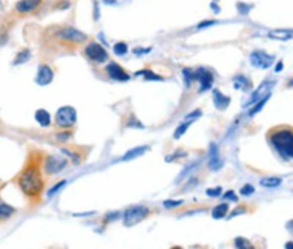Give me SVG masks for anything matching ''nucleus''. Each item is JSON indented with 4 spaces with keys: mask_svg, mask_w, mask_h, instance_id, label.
Instances as JSON below:
<instances>
[{
    "mask_svg": "<svg viewBox=\"0 0 293 249\" xmlns=\"http://www.w3.org/2000/svg\"><path fill=\"white\" fill-rule=\"evenodd\" d=\"M226 198H228V199H232V201H237V196L234 195V192H233V190H230V192L226 193Z\"/></svg>",
    "mask_w": 293,
    "mask_h": 249,
    "instance_id": "c9c22d12",
    "label": "nucleus"
},
{
    "mask_svg": "<svg viewBox=\"0 0 293 249\" xmlns=\"http://www.w3.org/2000/svg\"><path fill=\"white\" fill-rule=\"evenodd\" d=\"M261 187H277L282 185V179L280 178H264L261 179Z\"/></svg>",
    "mask_w": 293,
    "mask_h": 249,
    "instance_id": "5701e85b",
    "label": "nucleus"
},
{
    "mask_svg": "<svg viewBox=\"0 0 293 249\" xmlns=\"http://www.w3.org/2000/svg\"><path fill=\"white\" fill-rule=\"evenodd\" d=\"M189 127V124H180L177 126V129L175 130V133H173V138L175 139H179L185 132H186V129Z\"/></svg>",
    "mask_w": 293,
    "mask_h": 249,
    "instance_id": "bb28decb",
    "label": "nucleus"
},
{
    "mask_svg": "<svg viewBox=\"0 0 293 249\" xmlns=\"http://www.w3.org/2000/svg\"><path fill=\"white\" fill-rule=\"evenodd\" d=\"M65 185H66V181H62V182H59L58 185H55V187H53L52 189H50V190H49V193H47V195H49V196H53V195H55V193H56V192H58V190H59L60 187H63Z\"/></svg>",
    "mask_w": 293,
    "mask_h": 249,
    "instance_id": "7c9ffc66",
    "label": "nucleus"
},
{
    "mask_svg": "<svg viewBox=\"0 0 293 249\" xmlns=\"http://www.w3.org/2000/svg\"><path fill=\"white\" fill-rule=\"evenodd\" d=\"M41 153L38 151H31L25 166L19 172L16 182L18 187H21L22 193L27 198L37 199L43 189H44V178H43V170H41Z\"/></svg>",
    "mask_w": 293,
    "mask_h": 249,
    "instance_id": "f257e3e1",
    "label": "nucleus"
},
{
    "mask_svg": "<svg viewBox=\"0 0 293 249\" xmlns=\"http://www.w3.org/2000/svg\"><path fill=\"white\" fill-rule=\"evenodd\" d=\"M69 136H70L69 132H62V133L58 135V139H59V141H66V139H69Z\"/></svg>",
    "mask_w": 293,
    "mask_h": 249,
    "instance_id": "f704fd0d",
    "label": "nucleus"
},
{
    "mask_svg": "<svg viewBox=\"0 0 293 249\" xmlns=\"http://www.w3.org/2000/svg\"><path fill=\"white\" fill-rule=\"evenodd\" d=\"M53 37L62 47H78L88 41V35L73 27H55Z\"/></svg>",
    "mask_w": 293,
    "mask_h": 249,
    "instance_id": "7ed1b4c3",
    "label": "nucleus"
},
{
    "mask_svg": "<svg viewBox=\"0 0 293 249\" xmlns=\"http://www.w3.org/2000/svg\"><path fill=\"white\" fill-rule=\"evenodd\" d=\"M285 248H286V249H293V242H288V244L285 245Z\"/></svg>",
    "mask_w": 293,
    "mask_h": 249,
    "instance_id": "58836bf2",
    "label": "nucleus"
},
{
    "mask_svg": "<svg viewBox=\"0 0 293 249\" xmlns=\"http://www.w3.org/2000/svg\"><path fill=\"white\" fill-rule=\"evenodd\" d=\"M41 4H43V0H19L15 3V10L19 15H30V13H34Z\"/></svg>",
    "mask_w": 293,
    "mask_h": 249,
    "instance_id": "9b49d317",
    "label": "nucleus"
},
{
    "mask_svg": "<svg viewBox=\"0 0 293 249\" xmlns=\"http://www.w3.org/2000/svg\"><path fill=\"white\" fill-rule=\"evenodd\" d=\"M271 85H273V82H264V84H261L260 88H258L255 93L252 94V97H251L249 103H246V104H245V107H246V106H249L251 103L254 104V103H255V100H258V98H260V100L261 98H264V95H262V94L268 93V91H270V88H271ZM267 95H268V94H267Z\"/></svg>",
    "mask_w": 293,
    "mask_h": 249,
    "instance_id": "dca6fc26",
    "label": "nucleus"
},
{
    "mask_svg": "<svg viewBox=\"0 0 293 249\" xmlns=\"http://www.w3.org/2000/svg\"><path fill=\"white\" fill-rule=\"evenodd\" d=\"M55 78V72L49 64H40L38 72H37V79L35 82L38 85H49Z\"/></svg>",
    "mask_w": 293,
    "mask_h": 249,
    "instance_id": "f8f14e48",
    "label": "nucleus"
},
{
    "mask_svg": "<svg viewBox=\"0 0 293 249\" xmlns=\"http://www.w3.org/2000/svg\"><path fill=\"white\" fill-rule=\"evenodd\" d=\"M170 249H182L180 247H173V248H170Z\"/></svg>",
    "mask_w": 293,
    "mask_h": 249,
    "instance_id": "ea45409f",
    "label": "nucleus"
},
{
    "mask_svg": "<svg viewBox=\"0 0 293 249\" xmlns=\"http://www.w3.org/2000/svg\"><path fill=\"white\" fill-rule=\"evenodd\" d=\"M150 216V210L144 205H135V207H129L125 213H123V224L126 227L135 226L139 221H142L144 218Z\"/></svg>",
    "mask_w": 293,
    "mask_h": 249,
    "instance_id": "39448f33",
    "label": "nucleus"
},
{
    "mask_svg": "<svg viewBox=\"0 0 293 249\" xmlns=\"http://www.w3.org/2000/svg\"><path fill=\"white\" fill-rule=\"evenodd\" d=\"M237 6H239V12L243 13V15H246V13L252 9L251 4H245V3H237Z\"/></svg>",
    "mask_w": 293,
    "mask_h": 249,
    "instance_id": "473e14b6",
    "label": "nucleus"
},
{
    "mask_svg": "<svg viewBox=\"0 0 293 249\" xmlns=\"http://www.w3.org/2000/svg\"><path fill=\"white\" fill-rule=\"evenodd\" d=\"M214 104L219 110H226L230 104V97L225 95L220 90H214Z\"/></svg>",
    "mask_w": 293,
    "mask_h": 249,
    "instance_id": "4468645a",
    "label": "nucleus"
},
{
    "mask_svg": "<svg viewBox=\"0 0 293 249\" xmlns=\"http://www.w3.org/2000/svg\"><path fill=\"white\" fill-rule=\"evenodd\" d=\"M66 164H67L66 158L56 156H49L46 157V160H44L43 169H44V173H47V175H56V173H59V172H62V170L65 169Z\"/></svg>",
    "mask_w": 293,
    "mask_h": 249,
    "instance_id": "0eeeda50",
    "label": "nucleus"
},
{
    "mask_svg": "<svg viewBox=\"0 0 293 249\" xmlns=\"http://www.w3.org/2000/svg\"><path fill=\"white\" fill-rule=\"evenodd\" d=\"M234 247L237 249H255L252 242L248 241L246 238H236L234 239Z\"/></svg>",
    "mask_w": 293,
    "mask_h": 249,
    "instance_id": "b1692460",
    "label": "nucleus"
},
{
    "mask_svg": "<svg viewBox=\"0 0 293 249\" xmlns=\"http://www.w3.org/2000/svg\"><path fill=\"white\" fill-rule=\"evenodd\" d=\"M268 98H270V94H268V95H265L264 98H261L260 103H258V104H257V106H255L254 109H251V110H249V116H251V118H252V116H255V115H257V113L260 112L261 109H262V107L265 106V103H267V100H268Z\"/></svg>",
    "mask_w": 293,
    "mask_h": 249,
    "instance_id": "a878e982",
    "label": "nucleus"
},
{
    "mask_svg": "<svg viewBox=\"0 0 293 249\" xmlns=\"http://www.w3.org/2000/svg\"><path fill=\"white\" fill-rule=\"evenodd\" d=\"M106 73L109 75V78H112L115 81H119V82H126V81L130 79V76L126 73V70H123L122 66H119L117 63L115 62L109 63L106 66Z\"/></svg>",
    "mask_w": 293,
    "mask_h": 249,
    "instance_id": "9d476101",
    "label": "nucleus"
},
{
    "mask_svg": "<svg viewBox=\"0 0 293 249\" xmlns=\"http://www.w3.org/2000/svg\"><path fill=\"white\" fill-rule=\"evenodd\" d=\"M268 139L277 153L285 158H293V129L292 127H273L268 132Z\"/></svg>",
    "mask_w": 293,
    "mask_h": 249,
    "instance_id": "f03ea898",
    "label": "nucleus"
},
{
    "mask_svg": "<svg viewBox=\"0 0 293 249\" xmlns=\"http://www.w3.org/2000/svg\"><path fill=\"white\" fill-rule=\"evenodd\" d=\"M182 204H183V201H180V199H177V201H173V199L164 201V207H166V208H175V207L182 205Z\"/></svg>",
    "mask_w": 293,
    "mask_h": 249,
    "instance_id": "c756f323",
    "label": "nucleus"
},
{
    "mask_svg": "<svg viewBox=\"0 0 293 249\" xmlns=\"http://www.w3.org/2000/svg\"><path fill=\"white\" fill-rule=\"evenodd\" d=\"M210 169L213 170H217L222 167V160L219 157V150H217V145L216 144H210Z\"/></svg>",
    "mask_w": 293,
    "mask_h": 249,
    "instance_id": "ddd939ff",
    "label": "nucleus"
},
{
    "mask_svg": "<svg viewBox=\"0 0 293 249\" xmlns=\"http://www.w3.org/2000/svg\"><path fill=\"white\" fill-rule=\"evenodd\" d=\"M145 151H148V147H138V148H133V150H129L125 156L122 157L123 161H129V160H133L136 157L142 156Z\"/></svg>",
    "mask_w": 293,
    "mask_h": 249,
    "instance_id": "6ab92c4d",
    "label": "nucleus"
},
{
    "mask_svg": "<svg viewBox=\"0 0 293 249\" xmlns=\"http://www.w3.org/2000/svg\"><path fill=\"white\" fill-rule=\"evenodd\" d=\"M214 24V21H208V22H201L199 25H198V28H204V27H208V25H213Z\"/></svg>",
    "mask_w": 293,
    "mask_h": 249,
    "instance_id": "e433bc0d",
    "label": "nucleus"
},
{
    "mask_svg": "<svg viewBox=\"0 0 293 249\" xmlns=\"http://www.w3.org/2000/svg\"><path fill=\"white\" fill-rule=\"evenodd\" d=\"M113 52H115V55H117V56H123V55H126L128 53V46H126V43H116L115 46H113Z\"/></svg>",
    "mask_w": 293,
    "mask_h": 249,
    "instance_id": "393cba45",
    "label": "nucleus"
},
{
    "mask_svg": "<svg viewBox=\"0 0 293 249\" xmlns=\"http://www.w3.org/2000/svg\"><path fill=\"white\" fill-rule=\"evenodd\" d=\"M55 124L58 127L70 129L76 124V110L72 106H63L56 112Z\"/></svg>",
    "mask_w": 293,
    "mask_h": 249,
    "instance_id": "20e7f679",
    "label": "nucleus"
},
{
    "mask_svg": "<svg viewBox=\"0 0 293 249\" xmlns=\"http://www.w3.org/2000/svg\"><path fill=\"white\" fill-rule=\"evenodd\" d=\"M13 214H15V208H13L12 205H9V204L0 201V221L10 218Z\"/></svg>",
    "mask_w": 293,
    "mask_h": 249,
    "instance_id": "f3484780",
    "label": "nucleus"
},
{
    "mask_svg": "<svg viewBox=\"0 0 293 249\" xmlns=\"http://www.w3.org/2000/svg\"><path fill=\"white\" fill-rule=\"evenodd\" d=\"M207 195L211 196V198L220 196L222 195V187H210V189H207Z\"/></svg>",
    "mask_w": 293,
    "mask_h": 249,
    "instance_id": "c85d7f7f",
    "label": "nucleus"
},
{
    "mask_svg": "<svg viewBox=\"0 0 293 249\" xmlns=\"http://www.w3.org/2000/svg\"><path fill=\"white\" fill-rule=\"evenodd\" d=\"M252 193H254V187L252 185H245V187L240 189V195L248 196V195H252Z\"/></svg>",
    "mask_w": 293,
    "mask_h": 249,
    "instance_id": "2f4dec72",
    "label": "nucleus"
},
{
    "mask_svg": "<svg viewBox=\"0 0 293 249\" xmlns=\"http://www.w3.org/2000/svg\"><path fill=\"white\" fill-rule=\"evenodd\" d=\"M201 116V110L198 109V110H195V112H192V115H188L186 116V119L188 121H191V119H196V118H199Z\"/></svg>",
    "mask_w": 293,
    "mask_h": 249,
    "instance_id": "72a5a7b5",
    "label": "nucleus"
},
{
    "mask_svg": "<svg viewBox=\"0 0 293 249\" xmlns=\"http://www.w3.org/2000/svg\"><path fill=\"white\" fill-rule=\"evenodd\" d=\"M30 58H31V52L30 50H22V52H19V53H16V56H15V59H13V64L16 66V64H22V63L28 62L30 61Z\"/></svg>",
    "mask_w": 293,
    "mask_h": 249,
    "instance_id": "aec40b11",
    "label": "nucleus"
},
{
    "mask_svg": "<svg viewBox=\"0 0 293 249\" xmlns=\"http://www.w3.org/2000/svg\"><path fill=\"white\" fill-rule=\"evenodd\" d=\"M194 81L199 82V91H207V90L211 88L214 76L208 69L199 67V69L194 70Z\"/></svg>",
    "mask_w": 293,
    "mask_h": 249,
    "instance_id": "6e6552de",
    "label": "nucleus"
},
{
    "mask_svg": "<svg viewBox=\"0 0 293 249\" xmlns=\"http://www.w3.org/2000/svg\"><path fill=\"white\" fill-rule=\"evenodd\" d=\"M268 35L276 40H289V38H292L293 32L286 31V30H276V31H270Z\"/></svg>",
    "mask_w": 293,
    "mask_h": 249,
    "instance_id": "412c9836",
    "label": "nucleus"
},
{
    "mask_svg": "<svg viewBox=\"0 0 293 249\" xmlns=\"http://www.w3.org/2000/svg\"><path fill=\"white\" fill-rule=\"evenodd\" d=\"M283 69V61H279V63H277V67H276V72H280Z\"/></svg>",
    "mask_w": 293,
    "mask_h": 249,
    "instance_id": "4c0bfd02",
    "label": "nucleus"
},
{
    "mask_svg": "<svg viewBox=\"0 0 293 249\" xmlns=\"http://www.w3.org/2000/svg\"><path fill=\"white\" fill-rule=\"evenodd\" d=\"M233 84H234V88L236 90H249L251 88V81L246 78V76H236L234 78V81H233Z\"/></svg>",
    "mask_w": 293,
    "mask_h": 249,
    "instance_id": "a211bd4d",
    "label": "nucleus"
},
{
    "mask_svg": "<svg viewBox=\"0 0 293 249\" xmlns=\"http://www.w3.org/2000/svg\"><path fill=\"white\" fill-rule=\"evenodd\" d=\"M276 61L274 56L271 55H267L265 52H261V50H255L251 53V63L255 66V67H260V69H267L270 67L273 63Z\"/></svg>",
    "mask_w": 293,
    "mask_h": 249,
    "instance_id": "1a4fd4ad",
    "label": "nucleus"
},
{
    "mask_svg": "<svg viewBox=\"0 0 293 249\" xmlns=\"http://www.w3.org/2000/svg\"><path fill=\"white\" fill-rule=\"evenodd\" d=\"M136 75H138V76H139V75H144V76H145V79H153V81H159V79H162L159 75L153 73L151 70H141V72H138Z\"/></svg>",
    "mask_w": 293,
    "mask_h": 249,
    "instance_id": "cd10ccee",
    "label": "nucleus"
},
{
    "mask_svg": "<svg viewBox=\"0 0 293 249\" xmlns=\"http://www.w3.org/2000/svg\"><path fill=\"white\" fill-rule=\"evenodd\" d=\"M229 211V204H220L213 208V218H223Z\"/></svg>",
    "mask_w": 293,
    "mask_h": 249,
    "instance_id": "4be33fe9",
    "label": "nucleus"
},
{
    "mask_svg": "<svg viewBox=\"0 0 293 249\" xmlns=\"http://www.w3.org/2000/svg\"><path fill=\"white\" fill-rule=\"evenodd\" d=\"M0 3H1V0H0Z\"/></svg>",
    "mask_w": 293,
    "mask_h": 249,
    "instance_id": "a19ab883",
    "label": "nucleus"
},
{
    "mask_svg": "<svg viewBox=\"0 0 293 249\" xmlns=\"http://www.w3.org/2000/svg\"><path fill=\"white\" fill-rule=\"evenodd\" d=\"M35 121H37V124H40V126L47 127V126H50V124H52V116H50V113L47 110L38 109L35 112Z\"/></svg>",
    "mask_w": 293,
    "mask_h": 249,
    "instance_id": "2eb2a0df",
    "label": "nucleus"
},
{
    "mask_svg": "<svg viewBox=\"0 0 293 249\" xmlns=\"http://www.w3.org/2000/svg\"><path fill=\"white\" fill-rule=\"evenodd\" d=\"M84 55L94 63H103L109 59V55H107L106 49L96 41H91V43L87 44V47L84 50Z\"/></svg>",
    "mask_w": 293,
    "mask_h": 249,
    "instance_id": "423d86ee",
    "label": "nucleus"
}]
</instances>
